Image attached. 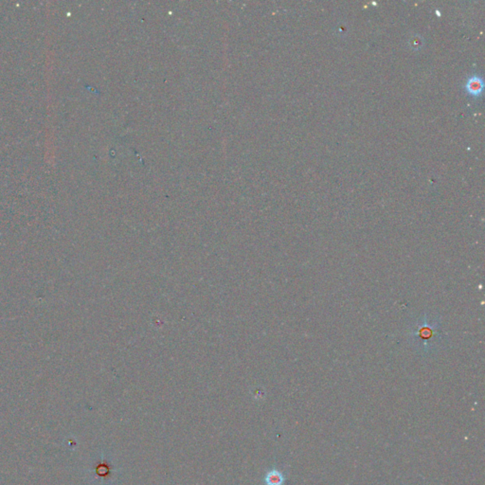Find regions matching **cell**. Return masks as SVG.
Segmentation results:
<instances>
[{
	"label": "cell",
	"instance_id": "7a4b0ae2",
	"mask_svg": "<svg viewBox=\"0 0 485 485\" xmlns=\"http://www.w3.org/2000/svg\"><path fill=\"white\" fill-rule=\"evenodd\" d=\"M264 482L267 485H283L284 482V477L282 472L276 469L270 470L267 473Z\"/></svg>",
	"mask_w": 485,
	"mask_h": 485
},
{
	"label": "cell",
	"instance_id": "6da1fadb",
	"mask_svg": "<svg viewBox=\"0 0 485 485\" xmlns=\"http://www.w3.org/2000/svg\"><path fill=\"white\" fill-rule=\"evenodd\" d=\"M465 90L471 96H479L483 90V80L478 75H474L468 78L465 83Z\"/></svg>",
	"mask_w": 485,
	"mask_h": 485
}]
</instances>
